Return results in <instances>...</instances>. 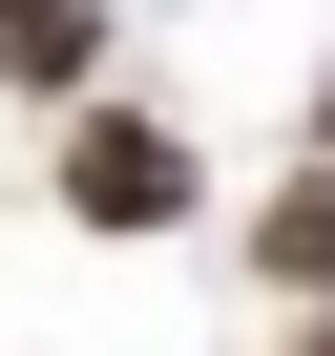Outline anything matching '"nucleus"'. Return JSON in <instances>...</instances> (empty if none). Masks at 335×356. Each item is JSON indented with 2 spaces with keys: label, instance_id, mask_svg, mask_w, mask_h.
Here are the masks:
<instances>
[{
  "label": "nucleus",
  "instance_id": "f257e3e1",
  "mask_svg": "<svg viewBox=\"0 0 335 356\" xmlns=\"http://www.w3.org/2000/svg\"><path fill=\"white\" fill-rule=\"evenodd\" d=\"M63 210H84V231H189L210 168H189L168 105H84V126H63Z\"/></svg>",
  "mask_w": 335,
  "mask_h": 356
},
{
  "label": "nucleus",
  "instance_id": "f03ea898",
  "mask_svg": "<svg viewBox=\"0 0 335 356\" xmlns=\"http://www.w3.org/2000/svg\"><path fill=\"white\" fill-rule=\"evenodd\" d=\"M0 84L84 126V84H105V0H0Z\"/></svg>",
  "mask_w": 335,
  "mask_h": 356
},
{
  "label": "nucleus",
  "instance_id": "7ed1b4c3",
  "mask_svg": "<svg viewBox=\"0 0 335 356\" xmlns=\"http://www.w3.org/2000/svg\"><path fill=\"white\" fill-rule=\"evenodd\" d=\"M252 273H272V293H314V314H335V147H314V168H293V189H272V210H252Z\"/></svg>",
  "mask_w": 335,
  "mask_h": 356
},
{
  "label": "nucleus",
  "instance_id": "20e7f679",
  "mask_svg": "<svg viewBox=\"0 0 335 356\" xmlns=\"http://www.w3.org/2000/svg\"><path fill=\"white\" fill-rule=\"evenodd\" d=\"M314 147H335V84H314Z\"/></svg>",
  "mask_w": 335,
  "mask_h": 356
},
{
  "label": "nucleus",
  "instance_id": "39448f33",
  "mask_svg": "<svg viewBox=\"0 0 335 356\" xmlns=\"http://www.w3.org/2000/svg\"><path fill=\"white\" fill-rule=\"evenodd\" d=\"M293 356H335V335H293Z\"/></svg>",
  "mask_w": 335,
  "mask_h": 356
}]
</instances>
